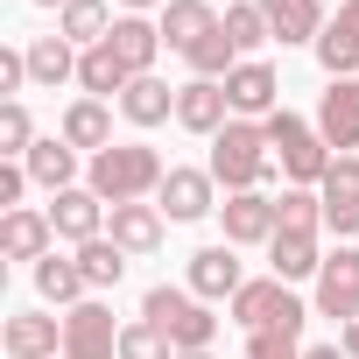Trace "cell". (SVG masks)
Segmentation results:
<instances>
[{
	"instance_id": "cell-1",
	"label": "cell",
	"mask_w": 359,
	"mask_h": 359,
	"mask_svg": "<svg viewBox=\"0 0 359 359\" xmlns=\"http://www.w3.org/2000/svg\"><path fill=\"white\" fill-rule=\"evenodd\" d=\"M162 176H169V162H162L148 141H113L106 155H92L85 191H92V198H106V205H141V198H155V191H162Z\"/></svg>"
},
{
	"instance_id": "cell-2",
	"label": "cell",
	"mask_w": 359,
	"mask_h": 359,
	"mask_svg": "<svg viewBox=\"0 0 359 359\" xmlns=\"http://www.w3.org/2000/svg\"><path fill=\"white\" fill-rule=\"evenodd\" d=\"M141 317H148L176 352H212V338H219V317H212V303H205L198 289H169V282H155V289L141 296Z\"/></svg>"
},
{
	"instance_id": "cell-3",
	"label": "cell",
	"mask_w": 359,
	"mask_h": 359,
	"mask_svg": "<svg viewBox=\"0 0 359 359\" xmlns=\"http://www.w3.org/2000/svg\"><path fill=\"white\" fill-rule=\"evenodd\" d=\"M268 169H275L268 127H254V120H226V127L212 134V176H219V191H261Z\"/></svg>"
},
{
	"instance_id": "cell-4",
	"label": "cell",
	"mask_w": 359,
	"mask_h": 359,
	"mask_svg": "<svg viewBox=\"0 0 359 359\" xmlns=\"http://www.w3.org/2000/svg\"><path fill=\"white\" fill-rule=\"evenodd\" d=\"M261 127H268V148H275V162H282V176H289L296 191L324 184V169H331L338 155L324 148V134H317L310 120H296V113H268Z\"/></svg>"
},
{
	"instance_id": "cell-5",
	"label": "cell",
	"mask_w": 359,
	"mask_h": 359,
	"mask_svg": "<svg viewBox=\"0 0 359 359\" xmlns=\"http://www.w3.org/2000/svg\"><path fill=\"white\" fill-rule=\"evenodd\" d=\"M226 310H233V324H240V331H303V317H310V310L289 296V282H282V275L247 282Z\"/></svg>"
},
{
	"instance_id": "cell-6",
	"label": "cell",
	"mask_w": 359,
	"mask_h": 359,
	"mask_svg": "<svg viewBox=\"0 0 359 359\" xmlns=\"http://www.w3.org/2000/svg\"><path fill=\"white\" fill-rule=\"evenodd\" d=\"M120 331L127 324H113V310L85 296L78 310H64V359H120Z\"/></svg>"
},
{
	"instance_id": "cell-7",
	"label": "cell",
	"mask_w": 359,
	"mask_h": 359,
	"mask_svg": "<svg viewBox=\"0 0 359 359\" xmlns=\"http://www.w3.org/2000/svg\"><path fill=\"white\" fill-rule=\"evenodd\" d=\"M155 205H162V219H176V226H198V219L219 212V176H212V169H169L162 191H155Z\"/></svg>"
},
{
	"instance_id": "cell-8",
	"label": "cell",
	"mask_w": 359,
	"mask_h": 359,
	"mask_svg": "<svg viewBox=\"0 0 359 359\" xmlns=\"http://www.w3.org/2000/svg\"><path fill=\"white\" fill-rule=\"evenodd\" d=\"M317 317H338V331L359 317V247H345V240L317 268Z\"/></svg>"
},
{
	"instance_id": "cell-9",
	"label": "cell",
	"mask_w": 359,
	"mask_h": 359,
	"mask_svg": "<svg viewBox=\"0 0 359 359\" xmlns=\"http://www.w3.org/2000/svg\"><path fill=\"white\" fill-rule=\"evenodd\" d=\"M184 289H198L205 303H233V296L247 289V275H240V247H233V240L198 247V254H191V282H184Z\"/></svg>"
},
{
	"instance_id": "cell-10",
	"label": "cell",
	"mask_w": 359,
	"mask_h": 359,
	"mask_svg": "<svg viewBox=\"0 0 359 359\" xmlns=\"http://www.w3.org/2000/svg\"><path fill=\"white\" fill-rule=\"evenodd\" d=\"M317 198H324V226H331L338 240H352V233H359V155H338V162L324 169Z\"/></svg>"
},
{
	"instance_id": "cell-11",
	"label": "cell",
	"mask_w": 359,
	"mask_h": 359,
	"mask_svg": "<svg viewBox=\"0 0 359 359\" xmlns=\"http://www.w3.org/2000/svg\"><path fill=\"white\" fill-rule=\"evenodd\" d=\"M219 219H226V240H233V247H261V240H275V226H282V212H275L268 191H233V198L219 205Z\"/></svg>"
},
{
	"instance_id": "cell-12",
	"label": "cell",
	"mask_w": 359,
	"mask_h": 359,
	"mask_svg": "<svg viewBox=\"0 0 359 359\" xmlns=\"http://www.w3.org/2000/svg\"><path fill=\"white\" fill-rule=\"evenodd\" d=\"M0 345H8V359H57L64 352V317L15 310L8 324H0Z\"/></svg>"
},
{
	"instance_id": "cell-13",
	"label": "cell",
	"mask_w": 359,
	"mask_h": 359,
	"mask_svg": "<svg viewBox=\"0 0 359 359\" xmlns=\"http://www.w3.org/2000/svg\"><path fill=\"white\" fill-rule=\"evenodd\" d=\"M317 134H324V148H338V155L359 148V85H352V78H331V92L317 99Z\"/></svg>"
},
{
	"instance_id": "cell-14",
	"label": "cell",
	"mask_w": 359,
	"mask_h": 359,
	"mask_svg": "<svg viewBox=\"0 0 359 359\" xmlns=\"http://www.w3.org/2000/svg\"><path fill=\"white\" fill-rule=\"evenodd\" d=\"M50 226H57V240H71V247H85V240H99V226H106V198H92L85 184L78 191H57L50 205Z\"/></svg>"
},
{
	"instance_id": "cell-15",
	"label": "cell",
	"mask_w": 359,
	"mask_h": 359,
	"mask_svg": "<svg viewBox=\"0 0 359 359\" xmlns=\"http://www.w3.org/2000/svg\"><path fill=\"white\" fill-rule=\"evenodd\" d=\"M233 120V99L219 78H191L184 92H176V127H191V134H219Z\"/></svg>"
},
{
	"instance_id": "cell-16",
	"label": "cell",
	"mask_w": 359,
	"mask_h": 359,
	"mask_svg": "<svg viewBox=\"0 0 359 359\" xmlns=\"http://www.w3.org/2000/svg\"><path fill=\"white\" fill-rule=\"evenodd\" d=\"M106 240H113L127 261H148V254L162 247V205H148V198H141V205H113V233H106Z\"/></svg>"
},
{
	"instance_id": "cell-17",
	"label": "cell",
	"mask_w": 359,
	"mask_h": 359,
	"mask_svg": "<svg viewBox=\"0 0 359 359\" xmlns=\"http://www.w3.org/2000/svg\"><path fill=\"white\" fill-rule=\"evenodd\" d=\"M57 240V226H50V212H8V219H0V254H8V261H43V254H57L50 247Z\"/></svg>"
},
{
	"instance_id": "cell-18",
	"label": "cell",
	"mask_w": 359,
	"mask_h": 359,
	"mask_svg": "<svg viewBox=\"0 0 359 359\" xmlns=\"http://www.w3.org/2000/svg\"><path fill=\"white\" fill-rule=\"evenodd\" d=\"M317 64H324L331 78H352V71H359V0H345L338 22H324V36H317Z\"/></svg>"
},
{
	"instance_id": "cell-19",
	"label": "cell",
	"mask_w": 359,
	"mask_h": 359,
	"mask_svg": "<svg viewBox=\"0 0 359 359\" xmlns=\"http://www.w3.org/2000/svg\"><path fill=\"white\" fill-rule=\"evenodd\" d=\"M275 92H282V78L261 64V57H247L233 78H226V99H233V120H254V113H275Z\"/></svg>"
},
{
	"instance_id": "cell-20",
	"label": "cell",
	"mask_w": 359,
	"mask_h": 359,
	"mask_svg": "<svg viewBox=\"0 0 359 359\" xmlns=\"http://www.w3.org/2000/svg\"><path fill=\"white\" fill-rule=\"evenodd\" d=\"M22 162H29V184H43L50 198H57V191H78V148H71L64 134L36 141V148H29Z\"/></svg>"
},
{
	"instance_id": "cell-21",
	"label": "cell",
	"mask_w": 359,
	"mask_h": 359,
	"mask_svg": "<svg viewBox=\"0 0 359 359\" xmlns=\"http://www.w3.org/2000/svg\"><path fill=\"white\" fill-rule=\"evenodd\" d=\"M106 43H113V57H120L134 78H148V64H155V50H162V22H148V15H120Z\"/></svg>"
},
{
	"instance_id": "cell-22",
	"label": "cell",
	"mask_w": 359,
	"mask_h": 359,
	"mask_svg": "<svg viewBox=\"0 0 359 359\" xmlns=\"http://www.w3.org/2000/svg\"><path fill=\"white\" fill-rule=\"evenodd\" d=\"M254 8L268 15L275 43H310L317 50V36H324V8L317 0H254Z\"/></svg>"
},
{
	"instance_id": "cell-23",
	"label": "cell",
	"mask_w": 359,
	"mask_h": 359,
	"mask_svg": "<svg viewBox=\"0 0 359 359\" xmlns=\"http://www.w3.org/2000/svg\"><path fill=\"white\" fill-rule=\"evenodd\" d=\"M212 29H219V8H212V0H169V8H162V43H169V50H198Z\"/></svg>"
},
{
	"instance_id": "cell-24",
	"label": "cell",
	"mask_w": 359,
	"mask_h": 359,
	"mask_svg": "<svg viewBox=\"0 0 359 359\" xmlns=\"http://www.w3.org/2000/svg\"><path fill=\"white\" fill-rule=\"evenodd\" d=\"M71 148H85V155H106L113 148V113H106V99H78V106H64V127H57Z\"/></svg>"
},
{
	"instance_id": "cell-25",
	"label": "cell",
	"mask_w": 359,
	"mask_h": 359,
	"mask_svg": "<svg viewBox=\"0 0 359 359\" xmlns=\"http://www.w3.org/2000/svg\"><path fill=\"white\" fill-rule=\"evenodd\" d=\"M268 268H275L282 282H303V275H317V268H324V247H317V233H275V240H268Z\"/></svg>"
},
{
	"instance_id": "cell-26",
	"label": "cell",
	"mask_w": 359,
	"mask_h": 359,
	"mask_svg": "<svg viewBox=\"0 0 359 359\" xmlns=\"http://www.w3.org/2000/svg\"><path fill=\"white\" fill-rule=\"evenodd\" d=\"M36 296L57 303V310H78V303H85V268L64 261V254H43V261H36Z\"/></svg>"
},
{
	"instance_id": "cell-27",
	"label": "cell",
	"mask_w": 359,
	"mask_h": 359,
	"mask_svg": "<svg viewBox=\"0 0 359 359\" xmlns=\"http://www.w3.org/2000/svg\"><path fill=\"white\" fill-rule=\"evenodd\" d=\"M57 36L78 43V50H99L113 36V8H106V0H71V8L57 15Z\"/></svg>"
},
{
	"instance_id": "cell-28",
	"label": "cell",
	"mask_w": 359,
	"mask_h": 359,
	"mask_svg": "<svg viewBox=\"0 0 359 359\" xmlns=\"http://www.w3.org/2000/svg\"><path fill=\"white\" fill-rule=\"evenodd\" d=\"M120 113H127L134 127H162V120L176 113V92H169V85H162V78L148 71V78H134V85L120 92Z\"/></svg>"
},
{
	"instance_id": "cell-29",
	"label": "cell",
	"mask_w": 359,
	"mask_h": 359,
	"mask_svg": "<svg viewBox=\"0 0 359 359\" xmlns=\"http://www.w3.org/2000/svg\"><path fill=\"white\" fill-rule=\"evenodd\" d=\"M78 43H64V36H36L29 43V78L36 85H64V78H78Z\"/></svg>"
},
{
	"instance_id": "cell-30",
	"label": "cell",
	"mask_w": 359,
	"mask_h": 359,
	"mask_svg": "<svg viewBox=\"0 0 359 359\" xmlns=\"http://www.w3.org/2000/svg\"><path fill=\"white\" fill-rule=\"evenodd\" d=\"M78 85H85L92 99H113V92H127V85H134V71L113 57V43H99V50H85V57H78Z\"/></svg>"
},
{
	"instance_id": "cell-31",
	"label": "cell",
	"mask_w": 359,
	"mask_h": 359,
	"mask_svg": "<svg viewBox=\"0 0 359 359\" xmlns=\"http://www.w3.org/2000/svg\"><path fill=\"white\" fill-rule=\"evenodd\" d=\"M184 64H191L198 78H219V85H226V78H233V71H240L247 57L233 50V36H226V22H219V29H212V36H205L198 50H184Z\"/></svg>"
},
{
	"instance_id": "cell-32",
	"label": "cell",
	"mask_w": 359,
	"mask_h": 359,
	"mask_svg": "<svg viewBox=\"0 0 359 359\" xmlns=\"http://www.w3.org/2000/svg\"><path fill=\"white\" fill-rule=\"evenodd\" d=\"M78 268H85V289H113V282L127 275V254L99 233V240H85V247H78Z\"/></svg>"
},
{
	"instance_id": "cell-33",
	"label": "cell",
	"mask_w": 359,
	"mask_h": 359,
	"mask_svg": "<svg viewBox=\"0 0 359 359\" xmlns=\"http://www.w3.org/2000/svg\"><path fill=\"white\" fill-rule=\"evenodd\" d=\"M226 36H233V50H240V57H254L261 43H275V29H268V15L254 8V0H240V8H226Z\"/></svg>"
},
{
	"instance_id": "cell-34",
	"label": "cell",
	"mask_w": 359,
	"mask_h": 359,
	"mask_svg": "<svg viewBox=\"0 0 359 359\" xmlns=\"http://www.w3.org/2000/svg\"><path fill=\"white\" fill-rule=\"evenodd\" d=\"M29 148H36V120H29V106H22V99H8V106H0V155L22 162Z\"/></svg>"
},
{
	"instance_id": "cell-35",
	"label": "cell",
	"mask_w": 359,
	"mask_h": 359,
	"mask_svg": "<svg viewBox=\"0 0 359 359\" xmlns=\"http://www.w3.org/2000/svg\"><path fill=\"white\" fill-rule=\"evenodd\" d=\"M120 359H176V345H169L148 317H134V324L120 331Z\"/></svg>"
},
{
	"instance_id": "cell-36",
	"label": "cell",
	"mask_w": 359,
	"mask_h": 359,
	"mask_svg": "<svg viewBox=\"0 0 359 359\" xmlns=\"http://www.w3.org/2000/svg\"><path fill=\"white\" fill-rule=\"evenodd\" d=\"M22 191H29V162H0V205L22 212Z\"/></svg>"
},
{
	"instance_id": "cell-37",
	"label": "cell",
	"mask_w": 359,
	"mask_h": 359,
	"mask_svg": "<svg viewBox=\"0 0 359 359\" xmlns=\"http://www.w3.org/2000/svg\"><path fill=\"white\" fill-rule=\"evenodd\" d=\"M22 85H29V50H0V92L15 99Z\"/></svg>"
},
{
	"instance_id": "cell-38",
	"label": "cell",
	"mask_w": 359,
	"mask_h": 359,
	"mask_svg": "<svg viewBox=\"0 0 359 359\" xmlns=\"http://www.w3.org/2000/svg\"><path fill=\"white\" fill-rule=\"evenodd\" d=\"M338 345H345V359H359V317H352V324L338 331Z\"/></svg>"
},
{
	"instance_id": "cell-39",
	"label": "cell",
	"mask_w": 359,
	"mask_h": 359,
	"mask_svg": "<svg viewBox=\"0 0 359 359\" xmlns=\"http://www.w3.org/2000/svg\"><path fill=\"white\" fill-rule=\"evenodd\" d=\"M303 359H345V345H310Z\"/></svg>"
},
{
	"instance_id": "cell-40",
	"label": "cell",
	"mask_w": 359,
	"mask_h": 359,
	"mask_svg": "<svg viewBox=\"0 0 359 359\" xmlns=\"http://www.w3.org/2000/svg\"><path fill=\"white\" fill-rule=\"evenodd\" d=\"M120 8L127 15H148V8H169V0H120Z\"/></svg>"
},
{
	"instance_id": "cell-41",
	"label": "cell",
	"mask_w": 359,
	"mask_h": 359,
	"mask_svg": "<svg viewBox=\"0 0 359 359\" xmlns=\"http://www.w3.org/2000/svg\"><path fill=\"white\" fill-rule=\"evenodd\" d=\"M36 8H57V15H64V8H71V0H36Z\"/></svg>"
},
{
	"instance_id": "cell-42",
	"label": "cell",
	"mask_w": 359,
	"mask_h": 359,
	"mask_svg": "<svg viewBox=\"0 0 359 359\" xmlns=\"http://www.w3.org/2000/svg\"><path fill=\"white\" fill-rule=\"evenodd\" d=\"M176 359H219V352H176Z\"/></svg>"
}]
</instances>
